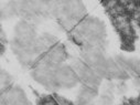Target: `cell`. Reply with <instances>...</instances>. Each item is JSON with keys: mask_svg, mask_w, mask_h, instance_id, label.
I'll use <instances>...</instances> for the list:
<instances>
[{"mask_svg": "<svg viewBox=\"0 0 140 105\" xmlns=\"http://www.w3.org/2000/svg\"><path fill=\"white\" fill-rule=\"evenodd\" d=\"M118 3H119V1H112V0H110V1H103V4L107 8V10H108V11H109V10L114 9Z\"/></svg>", "mask_w": 140, "mask_h": 105, "instance_id": "cell-1", "label": "cell"}, {"mask_svg": "<svg viewBox=\"0 0 140 105\" xmlns=\"http://www.w3.org/2000/svg\"><path fill=\"white\" fill-rule=\"evenodd\" d=\"M103 102L106 103V104H109V103L111 102V99H110L108 96H104V97H103Z\"/></svg>", "mask_w": 140, "mask_h": 105, "instance_id": "cell-2", "label": "cell"}, {"mask_svg": "<svg viewBox=\"0 0 140 105\" xmlns=\"http://www.w3.org/2000/svg\"><path fill=\"white\" fill-rule=\"evenodd\" d=\"M4 52V46H3V44H1V54Z\"/></svg>", "mask_w": 140, "mask_h": 105, "instance_id": "cell-3", "label": "cell"}]
</instances>
